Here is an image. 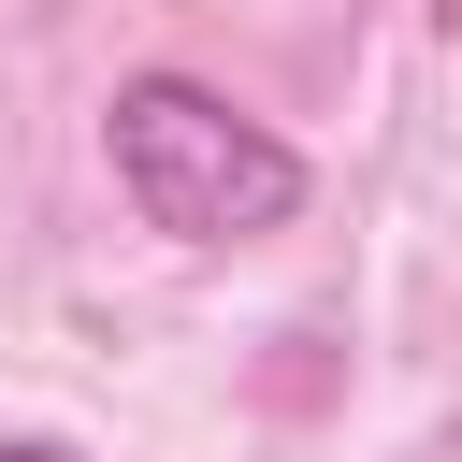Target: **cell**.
<instances>
[{"label": "cell", "mask_w": 462, "mask_h": 462, "mask_svg": "<svg viewBox=\"0 0 462 462\" xmlns=\"http://www.w3.org/2000/svg\"><path fill=\"white\" fill-rule=\"evenodd\" d=\"M101 159H116V202L173 245H274L303 217V144L202 72H116Z\"/></svg>", "instance_id": "obj_1"}, {"label": "cell", "mask_w": 462, "mask_h": 462, "mask_svg": "<svg viewBox=\"0 0 462 462\" xmlns=\"http://www.w3.org/2000/svg\"><path fill=\"white\" fill-rule=\"evenodd\" d=\"M0 462H87V448H58V433H0Z\"/></svg>", "instance_id": "obj_2"}]
</instances>
